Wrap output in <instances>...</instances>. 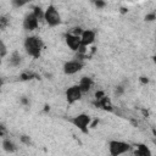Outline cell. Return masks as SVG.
I'll use <instances>...</instances> for the list:
<instances>
[{"mask_svg": "<svg viewBox=\"0 0 156 156\" xmlns=\"http://www.w3.org/2000/svg\"><path fill=\"white\" fill-rule=\"evenodd\" d=\"M99 123V120H94L93 122H90V125H89V127L90 128H95L96 127V125Z\"/></svg>", "mask_w": 156, "mask_h": 156, "instance_id": "obj_28", "label": "cell"}, {"mask_svg": "<svg viewBox=\"0 0 156 156\" xmlns=\"http://www.w3.org/2000/svg\"><path fill=\"white\" fill-rule=\"evenodd\" d=\"M3 83H4V82H3V79H1V78H0V88H1V85H3Z\"/></svg>", "mask_w": 156, "mask_h": 156, "instance_id": "obj_31", "label": "cell"}, {"mask_svg": "<svg viewBox=\"0 0 156 156\" xmlns=\"http://www.w3.org/2000/svg\"><path fill=\"white\" fill-rule=\"evenodd\" d=\"M34 14V16L37 17V20L38 21H40V20H44V11H43V9L40 6H34L33 7V11H32Z\"/></svg>", "mask_w": 156, "mask_h": 156, "instance_id": "obj_16", "label": "cell"}, {"mask_svg": "<svg viewBox=\"0 0 156 156\" xmlns=\"http://www.w3.org/2000/svg\"><path fill=\"white\" fill-rule=\"evenodd\" d=\"M39 27V21L37 20V17L34 16L33 12H28L26 16H24V20H23V28L24 31H28L32 32Z\"/></svg>", "mask_w": 156, "mask_h": 156, "instance_id": "obj_5", "label": "cell"}, {"mask_svg": "<svg viewBox=\"0 0 156 156\" xmlns=\"http://www.w3.org/2000/svg\"><path fill=\"white\" fill-rule=\"evenodd\" d=\"M7 23H9V20H7L6 16H0V29H4Z\"/></svg>", "mask_w": 156, "mask_h": 156, "instance_id": "obj_18", "label": "cell"}, {"mask_svg": "<svg viewBox=\"0 0 156 156\" xmlns=\"http://www.w3.org/2000/svg\"><path fill=\"white\" fill-rule=\"evenodd\" d=\"M130 149V145L125 142H120V140H112L109 143V151L111 156H120L126 154Z\"/></svg>", "mask_w": 156, "mask_h": 156, "instance_id": "obj_3", "label": "cell"}, {"mask_svg": "<svg viewBox=\"0 0 156 156\" xmlns=\"http://www.w3.org/2000/svg\"><path fill=\"white\" fill-rule=\"evenodd\" d=\"M22 62V56L19 51H14L10 56V60H9V63H10V66L12 67H19L20 65Z\"/></svg>", "mask_w": 156, "mask_h": 156, "instance_id": "obj_13", "label": "cell"}, {"mask_svg": "<svg viewBox=\"0 0 156 156\" xmlns=\"http://www.w3.org/2000/svg\"><path fill=\"white\" fill-rule=\"evenodd\" d=\"M94 5L98 7V9H103V7L106 6V3L105 1H101V0H98V1H94Z\"/></svg>", "mask_w": 156, "mask_h": 156, "instance_id": "obj_24", "label": "cell"}, {"mask_svg": "<svg viewBox=\"0 0 156 156\" xmlns=\"http://www.w3.org/2000/svg\"><path fill=\"white\" fill-rule=\"evenodd\" d=\"M104 96H105V93L103 92V90H98V92L95 93V100H96V101L100 100V99H103Z\"/></svg>", "mask_w": 156, "mask_h": 156, "instance_id": "obj_23", "label": "cell"}, {"mask_svg": "<svg viewBox=\"0 0 156 156\" xmlns=\"http://www.w3.org/2000/svg\"><path fill=\"white\" fill-rule=\"evenodd\" d=\"M7 54V50H6V45L4 44V42L0 39V56L4 57L5 55Z\"/></svg>", "mask_w": 156, "mask_h": 156, "instance_id": "obj_19", "label": "cell"}, {"mask_svg": "<svg viewBox=\"0 0 156 156\" xmlns=\"http://www.w3.org/2000/svg\"><path fill=\"white\" fill-rule=\"evenodd\" d=\"M94 106H96L98 109H103V110H105V111H113V106H112V104H111V101H110V99L108 96H104L103 99H100V100H95L94 103Z\"/></svg>", "mask_w": 156, "mask_h": 156, "instance_id": "obj_10", "label": "cell"}, {"mask_svg": "<svg viewBox=\"0 0 156 156\" xmlns=\"http://www.w3.org/2000/svg\"><path fill=\"white\" fill-rule=\"evenodd\" d=\"M44 20L50 27H56L61 23V16L54 5H49L44 11Z\"/></svg>", "mask_w": 156, "mask_h": 156, "instance_id": "obj_2", "label": "cell"}, {"mask_svg": "<svg viewBox=\"0 0 156 156\" xmlns=\"http://www.w3.org/2000/svg\"><path fill=\"white\" fill-rule=\"evenodd\" d=\"M71 122L80 130L82 133L87 134L88 133V127L90 125V122H92V118H90V116L87 113H80V115H78V116L73 117L71 120Z\"/></svg>", "mask_w": 156, "mask_h": 156, "instance_id": "obj_4", "label": "cell"}, {"mask_svg": "<svg viewBox=\"0 0 156 156\" xmlns=\"http://www.w3.org/2000/svg\"><path fill=\"white\" fill-rule=\"evenodd\" d=\"M26 4H27L26 1H17V0H14V1H12V5L16 6V7H21V6L26 5Z\"/></svg>", "mask_w": 156, "mask_h": 156, "instance_id": "obj_25", "label": "cell"}, {"mask_svg": "<svg viewBox=\"0 0 156 156\" xmlns=\"http://www.w3.org/2000/svg\"><path fill=\"white\" fill-rule=\"evenodd\" d=\"M5 135H6V128L3 125H0V137H5Z\"/></svg>", "mask_w": 156, "mask_h": 156, "instance_id": "obj_26", "label": "cell"}, {"mask_svg": "<svg viewBox=\"0 0 156 156\" xmlns=\"http://www.w3.org/2000/svg\"><path fill=\"white\" fill-rule=\"evenodd\" d=\"M94 40H95V32L90 29L83 31V33L80 36V45L88 48L89 45H92L94 43Z\"/></svg>", "mask_w": 156, "mask_h": 156, "instance_id": "obj_8", "label": "cell"}, {"mask_svg": "<svg viewBox=\"0 0 156 156\" xmlns=\"http://www.w3.org/2000/svg\"><path fill=\"white\" fill-rule=\"evenodd\" d=\"M82 92L78 85H72L66 90V100L68 104H75L76 101L82 99Z\"/></svg>", "mask_w": 156, "mask_h": 156, "instance_id": "obj_6", "label": "cell"}, {"mask_svg": "<svg viewBox=\"0 0 156 156\" xmlns=\"http://www.w3.org/2000/svg\"><path fill=\"white\" fill-rule=\"evenodd\" d=\"M83 68V62L78 60H72L63 65V72L66 75H75Z\"/></svg>", "mask_w": 156, "mask_h": 156, "instance_id": "obj_7", "label": "cell"}, {"mask_svg": "<svg viewBox=\"0 0 156 156\" xmlns=\"http://www.w3.org/2000/svg\"><path fill=\"white\" fill-rule=\"evenodd\" d=\"M20 140L23 143V144H26V145H31L32 140H31V138L28 135H21L20 137Z\"/></svg>", "mask_w": 156, "mask_h": 156, "instance_id": "obj_21", "label": "cell"}, {"mask_svg": "<svg viewBox=\"0 0 156 156\" xmlns=\"http://www.w3.org/2000/svg\"><path fill=\"white\" fill-rule=\"evenodd\" d=\"M139 80H140L143 84H147V83H149V78L145 77V76H142L140 78H139Z\"/></svg>", "mask_w": 156, "mask_h": 156, "instance_id": "obj_27", "label": "cell"}, {"mask_svg": "<svg viewBox=\"0 0 156 156\" xmlns=\"http://www.w3.org/2000/svg\"><path fill=\"white\" fill-rule=\"evenodd\" d=\"M133 156H152L150 149L145 144H137Z\"/></svg>", "mask_w": 156, "mask_h": 156, "instance_id": "obj_12", "label": "cell"}, {"mask_svg": "<svg viewBox=\"0 0 156 156\" xmlns=\"http://www.w3.org/2000/svg\"><path fill=\"white\" fill-rule=\"evenodd\" d=\"M3 149L9 152V154H14L16 150H17V146L15 145V143L12 140H10V139H4L3 142Z\"/></svg>", "mask_w": 156, "mask_h": 156, "instance_id": "obj_14", "label": "cell"}, {"mask_svg": "<svg viewBox=\"0 0 156 156\" xmlns=\"http://www.w3.org/2000/svg\"><path fill=\"white\" fill-rule=\"evenodd\" d=\"M33 78L39 79L40 77H39L38 75H36V73H33V72H28V71L22 72L21 75H20V79H21V80H31V79H33Z\"/></svg>", "mask_w": 156, "mask_h": 156, "instance_id": "obj_15", "label": "cell"}, {"mask_svg": "<svg viewBox=\"0 0 156 156\" xmlns=\"http://www.w3.org/2000/svg\"><path fill=\"white\" fill-rule=\"evenodd\" d=\"M24 49L29 56H32L33 59H39L40 54L43 50V42L42 39L36 37V36H29L24 39Z\"/></svg>", "mask_w": 156, "mask_h": 156, "instance_id": "obj_1", "label": "cell"}, {"mask_svg": "<svg viewBox=\"0 0 156 156\" xmlns=\"http://www.w3.org/2000/svg\"><path fill=\"white\" fill-rule=\"evenodd\" d=\"M156 20V14L152 11V12H150V14H147L146 16H145V21L146 22H154Z\"/></svg>", "mask_w": 156, "mask_h": 156, "instance_id": "obj_20", "label": "cell"}, {"mask_svg": "<svg viewBox=\"0 0 156 156\" xmlns=\"http://www.w3.org/2000/svg\"><path fill=\"white\" fill-rule=\"evenodd\" d=\"M127 9H126V7H121V14H127Z\"/></svg>", "mask_w": 156, "mask_h": 156, "instance_id": "obj_30", "label": "cell"}, {"mask_svg": "<svg viewBox=\"0 0 156 156\" xmlns=\"http://www.w3.org/2000/svg\"><path fill=\"white\" fill-rule=\"evenodd\" d=\"M65 40H66V44L68 45V48L73 51H77L78 48L80 46V37H76L70 33H66L65 34Z\"/></svg>", "mask_w": 156, "mask_h": 156, "instance_id": "obj_9", "label": "cell"}, {"mask_svg": "<svg viewBox=\"0 0 156 156\" xmlns=\"http://www.w3.org/2000/svg\"><path fill=\"white\" fill-rule=\"evenodd\" d=\"M123 93H125V88H123L122 85L116 87V89H115V94H116L117 96H121Z\"/></svg>", "mask_w": 156, "mask_h": 156, "instance_id": "obj_22", "label": "cell"}, {"mask_svg": "<svg viewBox=\"0 0 156 156\" xmlns=\"http://www.w3.org/2000/svg\"><path fill=\"white\" fill-rule=\"evenodd\" d=\"M21 103H22L23 105H29V100L27 99V98H24V96H23L22 99H21Z\"/></svg>", "mask_w": 156, "mask_h": 156, "instance_id": "obj_29", "label": "cell"}, {"mask_svg": "<svg viewBox=\"0 0 156 156\" xmlns=\"http://www.w3.org/2000/svg\"><path fill=\"white\" fill-rule=\"evenodd\" d=\"M68 33L72 34V36H76V37H80L82 33H83V29H82L80 27H73V28H71V31L68 32Z\"/></svg>", "mask_w": 156, "mask_h": 156, "instance_id": "obj_17", "label": "cell"}, {"mask_svg": "<svg viewBox=\"0 0 156 156\" xmlns=\"http://www.w3.org/2000/svg\"><path fill=\"white\" fill-rule=\"evenodd\" d=\"M92 87H93V79L90 78V77H82L80 78L79 83H78V88L80 89L82 94L88 93Z\"/></svg>", "mask_w": 156, "mask_h": 156, "instance_id": "obj_11", "label": "cell"}]
</instances>
